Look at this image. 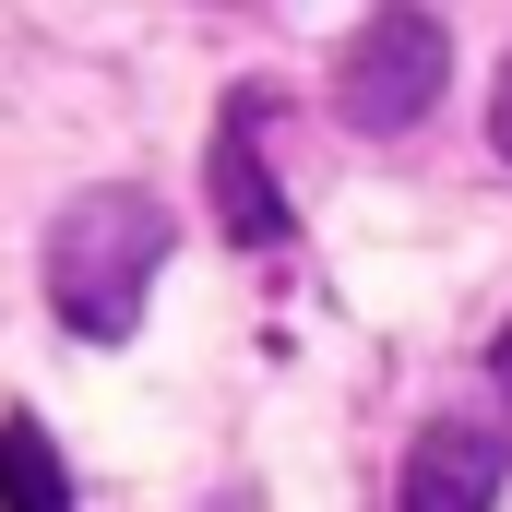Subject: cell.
<instances>
[{"label":"cell","mask_w":512,"mask_h":512,"mask_svg":"<svg viewBox=\"0 0 512 512\" xmlns=\"http://www.w3.org/2000/svg\"><path fill=\"white\" fill-rule=\"evenodd\" d=\"M501 429H477V417H429L417 429V453H405V512H501Z\"/></svg>","instance_id":"3957f363"},{"label":"cell","mask_w":512,"mask_h":512,"mask_svg":"<svg viewBox=\"0 0 512 512\" xmlns=\"http://www.w3.org/2000/svg\"><path fill=\"white\" fill-rule=\"evenodd\" d=\"M441 72H453V36H441V12H417V0H382L358 36H346V72H334V108L358 131H417L441 108Z\"/></svg>","instance_id":"7a4b0ae2"},{"label":"cell","mask_w":512,"mask_h":512,"mask_svg":"<svg viewBox=\"0 0 512 512\" xmlns=\"http://www.w3.org/2000/svg\"><path fill=\"white\" fill-rule=\"evenodd\" d=\"M167 251H179V215H167L155 191H131V179H96V191H72L60 227H48V310H60L84 346H131Z\"/></svg>","instance_id":"6da1fadb"},{"label":"cell","mask_w":512,"mask_h":512,"mask_svg":"<svg viewBox=\"0 0 512 512\" xmlns=\"http://www.w3.org/2000/svg\"><path fill=\"white\" fill-rule=\"evenodd\" d=\"M489 143L512 155V60H501V96H489Z\"/></svg>","instance_id":"8992f818"},{"label":"cell","mask_w":512,"mask_h":512,"mask_svg":"<svg viewBox=\"0 0 512 512\" xmlns=\"http://www.w3.org/2000/svg\"><path fill=\"white\" fill-rule=\"evenodd\" d=\"M0 512H72V477L36 417H0Z\"/></svg>","instance_id":"5b68a950"},{"label":"cell","mask_w":512,"mask_h":512,"mask_svg":"<svg viewBox=\"0 0 512 512\" xmlns=\"http://www.w3.org/2000/svg\"><path fill=\"white\" fill-rule=\"evenodd\" d=\"M489 370H501V393H512V322H501V346H489Z\"/></svg>","instance_id":"52a82bcc"},{"label":"cell","mask_w":512,"mask_h":512,"mask_svg":"<svg viewBox=\"0 0 512 512\" xmlns=\"http://www.w3.org/2000/svg\"><path fill=\"white\" fill-rule=\"evenodd\" d=\"M215 215H227V239H286V191L262 179V143H251V108H227V131H215Z\"/></svg>","instance_id":"277c9868"}]
</instances>
